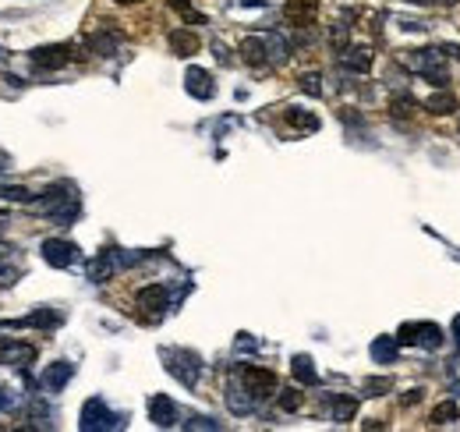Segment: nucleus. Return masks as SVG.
<instances>
[{
	"mask_svg": "<svg viewBox=\"0 0 460 432\" xmlns=\"http://www.w3.org/2000/svg\"><path fill=\"white\" fill-rule=\"evenodd\" d=\"M184 429H220V422H213V418H205V415H195V418L184 422Z\"/></svg>",
	"mask_w": 460,
	"mask_h": 432,
	"instance_id": "obj_29",
	"label": "nucleus"
},
{
	"mask_svg": "<svg viewBox=\"0 0 460 432\" xmlns=\"http://www.w3.org/2000/svg\"><path fill=\"white\" fill-rule=\"evenodd\" d=\"M397 347H400L397 336H379V340H372V358H375L379 365H386V361L397 358Z\"/></svg>",
	"mask_w": 460,
	"mask_h": 432,
	"instance_id": "obj_21",
	"label": "nucleus"
},
{
	"mask_svg": "<svg viewBox=\"0 0 460 432\" xmlns=\"http://www.w3.org/2000/svg\"><path fill=\"white\" fill-rule=\"evenodd\" d=\"M0 280H7V269H4V262H0Z\"/></svg>",
	"mask_w": 460,
	"mask_h": 432,
	"instance_id": "obj_36",
	"label": "nucleus"
},
{
	"mask_svg": "<svg viewBox=\"0 0 460 432\" xmlns=\"http://www.w3.org/2000/svg\"><path fill=\"white\" fill-rule=\"evenodd\" d=\"M117 4H138V0H117Z\"/></svg>",
	"mask_w": 460,
	"mask_h": 432,
	"instance_id": "obj_38",
	"label": "nucleus"
},
{
	"mask_svg": "<svg viewBox=\"0 0 460 432\" xmlns=\"http://www.w3.org/2000/svg\"><path fill=\"white\" fill-rule=\"evenodd\" d=\"M266 46H270V61H283L290 50H287V43H283V36H276V32H270L266 36Z\"/></svg>",
	"mask_w": 460,
	"mask_h": 432,
	"instance_id": "obj_25",
	"label": "nucleus"
},
{
	"mask_svg": "<svg viewBox=\"0 0 460 432\" xmlns=\"http://www.w3.org/2000/svg\"><path fill=\"white\" fill-rule=\"evenodd\" d=\"M184 89H188V96H195V100H213V96H216L213 75H209L205 68H188V75H184Z\"/></svg>",
	"mask_w": 460,
	"mask_h": 432,
	"instance_id": "obj_9",
	"label": "nucleus"
},
{
	"mask_svg": "<svg viewBox=\"0 0 460 432\" xmlns=\"http://www.w3.org/2000/svg\"><path fill=\"white\" fill-rule=\"evenodd\" d=\"M36 361V347L32 344H0V365H32Z\"/></svg>",
	"mask_w": 460,
	"mask_h": 432,
	"instance_id": "obj_12",
	"label": "nucleus"
},
{
	"mask_svg": "<svg viewBox=\"0 0 460 432\" xmlns=\"http://www.w3.org/2000/svg\"><path fill=\"white\" fill-rule=\"evenodd\" d=\"M75 376V365H68V361H53V365H46V372H43V386L46 390H64L68 386V379Z\"/></svg>",
	"mask_w": 460,
	"mask_h": 432,
	"instance_id": "obj_14",
	"label": "nucleus"
},
{
	"mask_svg": "<svg viewBox=\"0 0 460 432\" xmlns=\"http://www.w3.org/2000/svg\"><path fill=\"white\" fill-rule=\"evenodd\" d=\"M454 333H457V340H460V316H454Z\"/></svg>",
	"mask_w": 460,
	"mask_h": 432,
	"instance_id": "obj_35",
	"label": "nucleus"
},
{
	"mask_svg": "<svg viewBox=\"0 0 460 432\" xmlns=\"http://www.w3.org/2000/svg\"><path fill=\"white\" fill-rule=\"evenodd\" d=\"M404 61H407V68H411V71L425 75V78H429L432 86H439V89L450 82V71H446V64H443V53H439V50H411Z\"/></svg>",
	"mask_w": 460,
	"mask_h": 432,
	"instance_id": "obj_1",
	"label": "nucleus"
},
{
	"mask_svg": "<svg viewBox=\"0 0 460 432\" xmlns=\"http://www.w3.org/2000/svg\"><path fill=\"white\" fill-rule=\"evenodd\" d=\"M283 11H287V18L294 25H312L315 14H319V0H287Z\"/></svg>",
	"mask_w": 460,
	"mask_h": 432,
	"instance_id": "obj_15",
	"label": "nucleus"
},
{
	"mask_svg": "<svg viewBox=\"0 0 460 432\" xmlns=\"http://www.w3.org/2000/svg\"><path fill=\"white\" fill-rule=\"evenodd\" d=\"M163 354V361H167V372L181 383V386H195L198 383V376H202V361H198V354H191V351H174V347H163L160 351Z\"/></svg>",
	"mask_w": 460,
	"mask_h": 432,
	"instance_id": "obj_2",
	"label": "nucleus"
},
{
	"mask_svg": "<svg viewBox=\"0 0 460 432\" xmlns=\"http://www.w3.org/2000/svg\"><path fill=\"white\" fill-rule=\"evenodd\" d=\"M340 64H344L347 71H368V68H372V50H368V46H351V50H344Z\"/></svg>",
	"mask_w": 460,
	"mask_h": 432,
	"instance_id": "obj_20",
	"label": "nucleus"
},
{
	"mask_svg": "<svg viewBox=\"0 0 460 432\" xmlns=\"http://www.w3.org/2000/svg\"><path fill=\"white\" fill-rule=\"evenodd\" d=\"M255 394L245 386V379H234L230 386H227V408H230V415H252L255 411Z\"/></svg>",
	"mask_w": 460,
	"mask_h": 432,
	"instance_id": "obj_7",
	"label": "nucleus"
},
{
	"mask_svg": "<svg viewBox=\"0 0 460 432\" xmlns=\"http://www.w3.org/2000/svg\"><path fill=\"white\" fill-rule=\"evenodd\" d=\"M241 57H245L248 64L262 68V64L270 61V46H266V36H248V39H241Z\"/></svg>",
	"mask_w": 460,
	"mask_h": 432,
	"instance_id": "obj_13",
	"label": "nucleus"
},
{
	"mask_svg": "<svg viewBox=\"0 0 460 432\" xmlns=\"http://www.w3.org/2000/svg\"><path fill=\"white\" fill-rule=\"evenodd\" d=\"M241 379H245V386H248L255 397H270L276 390V376L270 369H259V365H245V369H241Z\"/></svg>",
	"mask_w": 460,
	"mask_h": 432,
	"instance_id": "obj_6",
	"label": "nucleus"
},
{
	"mask_svg": "<svg viewBox=\"0 0 460 432\" xmlns=\"http://www.w3.org/2000/svg\"><path fill=\"white\" fill-rule=\"evenodd\" d=\"M414 344L425 351H436V347H443V329L436 323H414Z\"/></svg>",
	"mask_w": 460,
	"mask_h": 432,
	"instance_id": "obj_18",
	"label": "nucleus"
},
{
	"mask_svg": "<svg viewBox=\"0 0 460 432\" xmlns=\"http://www.w3.org/2000/svg\"><path fill=\"white\" fill-rule=\"evenodd\" d=\"M167 43H170V50H174L178 57H191V53H198V46H202V43H198V36H195V32H188V29H174Z\"/></svg>",
	"mask_w": 460,
	"mask_h": 432,
	"instance_id": "obj_16",
	"label": "nucleus"
},
{
	"mask_svg": "<svg viewBox=\"0 0 460 432\" xmlns=\"http://www.w3.org/2000/svg\"><path fill=\"white\" fill-rule=\"evenodd\" d=\"M89 46L99 57H113V53H117V36H103V32H99V36L89 39Z\"/></svg>",
	"mask_w": 460,
	"mask_h": 432,
	"instance_id": "obj_23",
	"label": "nucleus"
},
{
	"mask_svg": "<svg viewBox=\"0 0 460 432\" xmlns=\"http://www.w3.org/2000/svg\"><path fill=\"white\" fill-rule=\"evenodd\" d=\"M149 418H153V426L170 429V426H178V404H174L167 394H156V397L149 401Z\"/></svg>",
	"mask_w": 460,
	"mask_h": 432,
	"instance_id": "obj_10",
	"label": "nucleus"
},
{
	"mask_svg": "<svg viewBox=\"0 0 460 432\" xmlns=\"http://www.w3.org/2000/svg\"><path fill=\"white\" fill-rule=\"evenodd\" d=\"M354 411H358V401H354V397H347V394H329V415H333V422H351Z\"/></svg>",
	"mask_w": 460,
	"mask_h": 432,
	"instance_id": "obj_17",
	"label": "nucleus"
},
{
	"mask_svg": "<svg viewBox=\"0 0 460 432\" xmlns=\"http://www.w3.org/2000/svg\"><path fill=\"white\" fill-rule=\"evenodd\" d=\"M68 61H71V50H68V46H61V43L32 50V64H36V68H43V71H57V68H64Z\"/></svg>",
	"mask_w": 460,
	"mask_h": 432,
	"instance_id": "obj_8",
	"label": "nucleus"
},
{
	"mask_svg": "<svg viewBox=\"0 0 460 432\" xmlns=\"http://www.w3.org/2000/svg\"><path fill=\"white\" fill-rule=\"evenodd\" d=\"M39 252H43V259H46L53 269H68V266L78 262V245H71V241H64V237H46Z\"/></svg>",
	"mask_w": 460,
	"mask_h": 432,
	"instance_id": "obj_4",
	"label": "nucleus"
},
{
	"mask_svg": "<svg viewBox=\"0 0 460 432\" xmlns=\"http://www.w3.org/2000/svg\"><path fill=\"white\" fill-rule=\"evenodd\" d=\"M418 397H421V390H407V397H404V404H414Z\"/></svg>",
	"mask_w": 460,
	"mask_h": 432,
	"instance_id": "obj_34",
	"label": "nucleus"
},
{
	"mask_svg": "<svg viewBox=\"0 0 460 432\" xmlns=\"http://www.w3.org/2000/svg\"><path fill=\"white\" fill-rule=\"evenodd\" d=\"M400 344H414V323H404L400 326V336H397Z\"/></svg>",
	"mask_w": 460,
	"mask_h": 432,
	"instance_id": "obj_33",
	"label": "nucleus"
},
{
	"mask_svg": "<svg viewBox=\"0 0 460 432\" xmlns=\"http://www.w3.org/2000/svg\"><path fill=\"white\" fill-rule=\"evenodd\" d=\"M0 195H4L7 202H29V199H32V195H29V192H25L21 185H11V188H0Z\"/></svg>",
	"mask_w": 460,
	"mask_h": 432,
	"instance_id": "obj_27",
	"label": "nucleus"
},
{
	"mask_svg": "<svg viewBox=\"0 0 460 432\" xmlns=\"http://www.w3.org/2000/svg\"><path fill=\"white\" fill-rule=\"evenodd\" d=\"M436 4H446V7H450V4H457V0H436Z\"/></svg>",
	"mask_w": 460,
	"mask_h": 432,
	"instance_id": "obj_37",
	"label": "nucleus"
},
{
	"mask_svg": "<svg viewBox=\"0 0 460 432\" xmlns=\"http://www.w3.org/2000/svg\"><path fill=\"white\" fill-rule=\"evenodd\" d=\"M78 429L82 432H103V429H124V418L121 415H113L106 404H103V397H89L86 404H82V415H78Z\"/></svg>",
	"mask_w": 460,
	"mask_h": 432,
	"instance_id": "obj_3",
	"label": "nucleus"
},
{
	"mask_svg": "<svg viewBox=\"0 0 460 432\" xmlns=\"http://www.w3.org/2000/svg\"><path fill=\"white\" fill-rule=\"evenodd\" d=\"M418 107V103H414V100H411V96H397V100H393V113H397V117H404V113H411V110Z\"/></svg>",
	"mask_w": 460,
	"mask_h": 432,
	"instance_id": "obj_31",
	"label": "nucleus"
},
{
	"mask_svg": "<svg viewBox=\"0 0 460 432\" xmlns=\"http://www.w3.org/2000/svg\"><path fill=\"white\" fill-rule=\"evenodd\" d=\"M14 404H18V394L7 390V386H0V411H11Z\"/></svg>",
	"mask_w": 460,
	"mask_h": 432,
	"instance_id": "obj_32",
	"label": "nucleus"
},
{
	"mask_svg": "<svg viewBox=\"0 0 460 432\" xmlns=\"http://www.w3.org/2000/svg\"><path fill=\"white\" fill-rule=\"evenodd\" d=\"M0 170H4V160H0Z\"/></svg>",
	"mask_w": 460,
	"mask_h": 432,
	"instance_id": "obj_39",
	"label": "nucleus"
},
{
	"mask_svg": "<svg viewBox=\"0 0 460 432\" xmlns=\"http://www.w3.org/2000/svg\"><path fill=\"white\" fill-rule=\"evenodd\" d=\"M301 89H305L308 96H322V86H319V75H305V78H301Z\"/></svg>",
	"mask_w": 460,
	"mask_h": 432,
	"instance_id": "obj_30",
	"label": "nucleus"
},
{
	"mask_svg": "<svg viewBox=\"0 0 460 432\" xmlns=\"http://www.w3.org/2000/svg\"><path fill=\"white\" fill-rule=\"evenodd\" d=\"M280 408H283V411H297V408H301V394H297V390H283V394H280Z\"/></svg>",
	"mask_w": 460,
	"mask_h": 432,
	"instance_id": "obj_28",
	"label": "nucleus"
},
{
	"mask_svg": "<svg viewBox=\"0 0 460 432\" xmlns=\"http://www.w3.org/2000/svg\"><path fill=\"white\" fill-rule=\"evenodd\" d=\"M167 305H170V294H167V287H160V284H149V287H142V291H138V309H145L149 316H160Z\"/></svg>",
	"mask_w": 460,
	"mask_h": 432,
	"instance_id": "obj_11",
	"label": "nucleus"
},
{
	"mask_svg": "<svg viewBox=\"0 0 460 432\" xmlns=\"http://www.w3.org/2000/svg\"><path fill=\"white\" fill-rule=\"evenodd\" d=\"M290 372H294V379H297L301 386H315V383H319V372H315V365H312L308 354H294Z\"/></svg>",
	"mask_w": 460,
	"mask_h": 432,
	"instance_id": "obj_19",
	"label": "nucleus"
},
{
	"mask_svg": "<svg viewBox=\"0 0 460 432\" xmlns=\"http://www.w3.org/2000/svg\"><path fill=\"white\" fill-rule=\"evenodd\" d=\"M287 124H290V128H297V131H319V117H315V113H308V110H301V107L287 110Z\"/></svg>",
	"mask_w": 460,
	"mask_h": 432,
	"instance_id": "obj_22",
	"label": "nucleus"
},
{
	"mask_svg": "<svg viewBox=\"0 0 460 432\" xmlns=\"http://www.w3.org/2000/svg\"><path fill=\"white\" fill-rule=\"evenodd\" d=\"M457 404L454 401H446V404H439L436 411H432V426H450V422H457Z\"/></svg>",
	"mask_w": 460,
	"mask_h": 432,
	"instance_id": "obj_24",
	"label": "nucleus"
},
{
	"mask_svg": "<svg viewBox=\"0 0 460 432\" xmlns=\"http://www.w3.org/2000/svg\"><path fill=\"white\" fill-rule=\"evenodd\" d=\"M128 262H135V255H121L117 248H106V252H99L89 262V280L92 284H103L106 277H113V273H117L121 266H128Z\"/></svg>",
	"mask_w": 460,
	"mask_h": 432,
	"instance_id": "obj_5",
	"label": "nucleus"
},
{
	"mask_svg": "<svg viewBox=\"0 0 460 432\" xmlns=\"http://www.w3.org/2000/svg\"><path fill=\"white\" fill-rule=\"evenodd\" d=\"M429 110H432V113H454V110H457V100H454V96H439V93H436V96L429 100Z\"/></svg>",
	"mask_w": 460,
	"mask_h": 432,
	"instance_id": "obj_26",
	"label": "nucleus"
}]
</instances>
